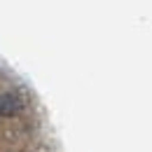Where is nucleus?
<instances>
[{"instance_id":"obj_1","label":"nucleus","mask_w":152,"mask_h":152,"mask_svg":"<svg viewBox=\"0 0 152 152\" xmlns=\"http://www.w3.org/2000/svg\"><path fill=\"white\" fill-rule=\"evenodd\" d=\"M23 110V101L17 94H2L0 96V117H12Z\"/></svg>"}]
</instances>
